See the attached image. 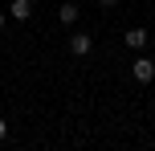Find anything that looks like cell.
<instances>
[{
	"label": "cell",
	"mask_w": 155,
	"mask_h": 151,
	"mask_svg": "<svg viewBox=\"0 0 155 151\" xmlns=\"http://www.w3.org/2000/svg\"><path fill=\"white\" fill-rule=\"evenodd\" d=\"M94 49V41H90V33H74V41H70V53L74 57H86Z\"/></svg>",
	"instance_id": "6da1fadb"
},
{
	"label": "cell",
	"mask_w": 155,
	"mask_h": 151,
	"mask_svg": "<svg viewBox=\"0 0 155 151\" xmlns=\"http://www.w3.org/2000/svg\"><path fill=\"white\" fill-rule=\"evenodd\" d=\"M155 78V61L151 57H139V61H135V82H151Z\"/></svg>",
	"instance_id": "7a4b0ae2"
},
{
	"label": "cell",
	"mask_w": 155,
	"mask_h": 151,
	"mask_svg": "<svg viewBox=\"0 0 155 151\" xmlns=\"http://www.w3.org/2000/svg\"><path fill=\"white\" fill-rule=\"evenodd\" d=\"M8 16H12V21H29V16H33V0H12Z\"/></svg>",
	"instance_id": "3957f363"
},
{
	"label": "cell",
	"mask_w": 155,
	"mask_h": 151,
	"mask_svg": "<svg viewBox=\"0 0 155 151\" xmlns=\"http://www.w3.org/2000/svg\"><path fill=\"white\" fill-rule=\"evenodd\" d=\"M127 49H143V45H147V29H127Z\"/></svg>",
	"instance_id": "277c9868"
},
{
	"label": "cell",
	"mask_w": 155,
	"mask_h": 151,
	"mask_svg": "<svg viewBox=\"0 0 155 151\" xmlns=\"http://www.w3.org/2000/svg\"><path fill=\"white\" fill-rule=\"evenodd\" d=\"M57 16H61V25H74V21H78V4H61Z\"/></svg>",
	"instance_id": "5b68a950"
},
{
	"label": "cell",
	"mask_w": 155,
	"mask_h": 151,
	"mask_svg": "<svg viewBox=\"0 0 155 151\" xmlns=\"http://www.w3.org/2000/svg\"><path fill=\"white\" fill-rule=\"evenodd\" d=\"M4 135H8V123H4V119H0V143H4Z\"/></svg>",
	"instance_id": "8992f818"
},
{
	"label": "cell",
	"mask_w": 155,
	"mask_h": 151,
	"mask_svg": "<svg viewBox=\"0 0 155 151\" xmlns=\"http://www.w3.org/2000/svg\"><path fill=\"white\" fill-rule=\"evenodd\" d=\"M0 29H4V12H0Z\"/></svg>",
	"instance_id": "52a82bcc"
},
{
	"label": "cell",
	"mask_w": 155,
	"mask_h": 151,
	"mask_svg": "<svg viewBox=\"0 0 155 151\" xmlns=\"http://www.w3.org/2000/svg\"><path fill=\"white\" fill-rule=\"evenodd\" d=\"M102 4H118V0H102Z\"/></svg>",
	"instance_id": "ba28073f"
}]
</instances>
